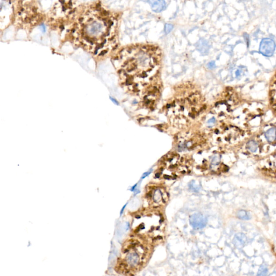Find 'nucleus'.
<instances>
[{
    "instance_id": "1",
    "label": "nucleus",
    "mask_w": 276,
    "mask_h": 276,
    "mask_svg": "<svg viewBox=\"0 0 276 276\" xmlns=\"http://www.w3.org/2000/svg\"><path fill=\"white\" fill-rule=\"evenodd\" d=\"M149 243L137 237H131L125 242L116 266L118 272L132 276L141 271L150 255Z\"/></svg>"
},
{
    "instance_id": "2",
    "label": "nucleus",
    "mask_w": 276,
    "mask_h": 276,
    "mask_svg": "<svg viewBox=\"0 0 276 276\" xmlns=\"http://www.w3.org/2000/svg\"><path fill=\"white\" fill-rule=\"evenodd\" d=\"M37 7L30 4H22L17 10V22H21L24 26H33L37 22Z\"/></svg>"
},
{
    "instance_id": "3",
    "label": "nucleus",
    "mask_w": 276,
    "mask_h": 276,
    "mask_svg": "<svg viewBox=\"0 0 276 276\" xmlns=\"http://www.w3.org/2000/svg\"><path fill=\"white\" fill-rule=\"evenodd\" d=\"M275 43L270 38H264L260 44V51L264 56H272L275 50Z\"/></svg>"
},
{
    "instance_id": "4",
    "label": "nucleus",
    "mask_w": 276,
    "mask_h": 276,
    "mask_svg": "<svg viewBox=\"0 0 276 276\" xmlns=\"http://www.w3.org/2000/svg\"><path fill=\"white\" fill-rule=\"evenodd\" d=\"M207 222V218L201 213L193 214L189 218V223L195 229L203 228L206 227Z\"/></svg>"
},
{
    "instance_id": "5",
    "label": "nucleus",
    "mask_w": 276,
    "mask_h": 276,
    "mask_svg": "<svg viewBox=\"0 0 276 276\" xmlns=\"http://www.w3.org/2000/svg\"><path fill=\"white\" fill-rule=\"evenodd\" d=\"M148 3L151 6L152 9L155 12L159 13L166 8V2L164 1H149Z\"/></svg>"
},
{
    "instance_id": "6",
    "label": "nucleus",
    "mask_w": 276,
    "mask_h": 276,
    "mask_svg": "<svg viewBox=\"0 0 276 276\" xmlns=\"http://www.w3.org/2000/svg\"><path fill=\"white\" fill-rule=\"evenodd\" d=\"M247 241V237L243 233H237L233 239V242L236 247H241Z\"/></svg>"
},
{
    "instance_id": "7",
    "label": "nucleus",
    "mask_w": 276,
    "mask_h": 276,
    "mask_svg": "<svg viewBox=\"0 0 276 276\" xmlns=\"http://www.w3.org/2000/svg\"><path fill=\"white\" fill-rule=\"evenodd\" d=\"M265 137L266 140L270 142H272L276 140V128L272 127L265 133Z\"/></svg>"
},
{
    "instance_id": "8",
    "label": "nucleus",
    "mask_w": 276,
    "mask_h": 276,
    "mask_svg": "<svg viewBox=\"0 0 276 276\" xmlns=\"http://www.w3.org/2000/svg\"><path fill=\"white\" fill-rule=\"evenodd\" d=\"M237 216L240 220H249L251 218L250 214L245 210H240L237 211Z\"/></svg>"
},
{
    "instance_id": "9",
    "label": "nucleus",
    "mask_w": 276,
    "mask_h": 276,
    "mask_svg": "<svg viewBox=\"0 0 276 276\" xmlns=\"http://www.w3.org/2000/svg\"><path fill=\"white\" fill-rule=\"evenodd\" d=\"M258 145L256 141L250 140L247 143V147L251 152H256L258 149Z\"/></svg>"
},
{
    "instance_id": "10",
    "label": "nucleus",
    "mask_w": 276,
    "mask_h": 276,
    "mask_svg": "<svg viewBox=\"0 0 276 276\" xmlns=\"http://www.w3.org/2000/svg\"><path fill=\"white\" fill-rule=\"evenodd\" d=\"M272 90L270 91V102L275 106L276 102V84L275 80L273 82V85H272Z\"/></svg>"
},
{
    "instance_id": "11",
    "label": "nucleus",
    "mask_w": 276,
    "mask_h": 276,
    "mask_svg": "<svg viewBox=\"0 0 276 276\" xmlns=\"http://www.w3.org/2000/svg\"><path fill=\"white\" fill-rule=\"evenodd\" d=\"M268 272V269L265 266H262L260 267L257 273V276H266Z\"/></svg>"
},
{
    "instance_id": "12",
    "label": "nucleus",
    "mask_w": 276,
    "mask_h": 276,
    "mask_svg": "<svg viewBox=\"0 0 276 276\" xmlns=\"http://www.w3.org/2000/svg\"><path fill=\"white\" fill-rule=\"evenodd\" d=\"M173 29V26L171 24H166L164 26V31L166 33H169Z\"/></svg>"
},
{
    "instance_id": "13",
    "label": "nucleus",
    "mask_w": 276,
    "mask_h": 276,
    "mask_svg": "<svg viewBox=\"0 0 276 276\" xmlns=\"http://www.w3.org/2000/svg\"><path fill=\"white\" fill-rule=\"evenodd\" d=\"M220 162V156L216 155L213 158L212 161H211V164L214 165H217V164H219Z\"/></svg>"
},
{
    "instance_id": "14",
    "label": "nucleus",
    "mask_w": 276,
    "mask_h": 276,
    "mask_svg": "<svg viewBox=\"0 0 276 276\" xmlns=\"http://www.w3.org/2000/svg\"><path fill=\"white\" fill-rule=\"evenodd\" d=\"M161 198V194L160 191H157L156 193H155L154 196V199L155 201H159L160 200Z\"/></svg>"
},
{
    "instance_id": "15",
    "label": "nucleus",
    "mask_w": 276,
    "mask_h": 276,
    "mask_svg": "<svg viewBox=\"0 0 276 276\" xmlns=\"http://www.w3.org/2000/svg\"><path fill=\"white\" fill-rule=\"evenodd\" d=\"M216 66V65H215V62L214 61H212V62H211L209 63L208 64H207V67L209 68V69H214L215 68Z\"/></svg>"
},
{
    "instance_id": "16",
    "label": "nucleus",
    "mask_w": 276,
    "mask_h": 276,
    "mask_svg": "<svg viewBox=\"0 0 276 276\" xmlns=\"http://www.w3.org/2000/svg\"><path fill=\"white\" fill-rule=\"evenodd\" d=\"M152 172V169H151L150 170L147 171V172H145V173H144L143 175H142V179H145V178H146L147 176H148V175L151 173Z\"/></svg>"
},
{
    "instance_id": "17",
    "label": "nucleus",
    "mask_w": 276,
    "mask_h": 276,
    "mask_svg": "<svg viewBox=\"0 0 276 276\" xmlns=\"http://www.w3.org/2000/svg\"><path fill=\"white\" fill-rule=\"evenodd\" d=\"M216 122V120H215V118L213 117L212 118H211V119H209L208 122V124H214L215 122Z\"/></svg>"
},
{
    "instance_id": "18",
    "label": "nucleus",
    "mask_w": 276,
    "mask_h": 276,
    "mask_svg": "<svg viewBox=\"0 0 276 276\" xmlns=\"http://www.w3.org/2000/svg\"><path fill=\"white\" fill-rule=\"evenodd\" d=\"M137 185H138V184H134L133 187H132L131 188L129 189V191H131L132 192H134L135 190L137 189Z\"/></svg>"
},
{
    "instance_id": "19",
    "label": "nucleus",
    "mask_w": 276,
    "mask_h": 276,
    "mask_svg": "<svg viewBox=\"0 0 276 276\" xmlns=\"http://www.w3.org/2000/svg\"><path fill=\"white\" fill-rule=\"evenodd\" d=\"M110 99H111V100H112V102H113V103H115V105H119L118 102H117V100H116L115 99L113 98H112V97H110Z\"/></svg>"
},
{
    "instance_id": "20",
    "label": "nucleus",
    "mask_w": 276,
    "mask_h": 276,
    "mask_svg": "<svg viewBox=\"0 0 276 276\" xmlns=\"http://www.w3.org/2000/svg\"><path fill=\"white\" fill-rule=\"evenodd\" d=\"M127 204V203L125 204V205L124 206V207H122V211H120V215H122V214H123V212H124V210H125V208H126V207Z\"/></svg>"
},
{
    "instance_id": "21",
    "label": "nucleus",
    "mask_w": 276,
    "mask_h": 276,
    "mask_svg": "<svg viewBox=\"0 0 276 276\" xmlns=\"http://www.w3.org/2000/svg\"><path fill=\"white\" fill-rule=\"evenodd\" d=\"M134 192V195H137V194H139V193H140V191L139 189H136Z\"/></svg>"
},
{
    "instance_id": "22",
    "label": "nucleus",
    "mask_w": 276,
    "mask_h": 276,
    "mask_svg": "<svg viewBox=\"0 0 276 276\" xmlns=\"http://www.w3.org/2000/svg\"><path fill=\"white\" fill-rule=\"evenodd\" d=\"M236 76H239L240 75V70H237L236 73Z\"/></svg>"
}]
</instances>
